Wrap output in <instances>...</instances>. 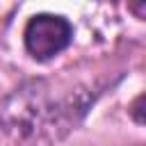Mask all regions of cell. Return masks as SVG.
<instances>
[{
	"instance_id": "6da1fadb",
	"label": "cell",
	"mask_w": 146,
	"mask_h": 146,
	"mask_svg": "<svg viewBox=\"0 0 146 146\" xmlns=\"http://www.w3.org/2000/svg\"><path fill=\"white\" fill-rule=\"evenodd\" d=\"M73 39V27L64 16L36 14L25 27V48L34 59H50L68 48Z\"/></svg>"
}]
</instances>
